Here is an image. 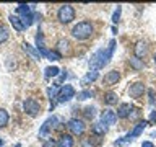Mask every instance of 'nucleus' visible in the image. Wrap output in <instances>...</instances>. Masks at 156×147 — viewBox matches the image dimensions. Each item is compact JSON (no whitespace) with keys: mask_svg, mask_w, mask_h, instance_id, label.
<instances>
[{"mask_svg":"<svg viewBox=\"0 0 156 147\" xmlns=\"http://www.w3.org/2000/svg\"><path fill=\"white\" fill-rule=\"evenodd\" d=\"M143 93H145V85H143L141 82L132 83L130 88H129V95H130L132 98H140Z\"/></svg>","mask_w":156,"mask_h":147,"instance_id":"obj_11","label":"nucleus"},{"mask_svg":"<svg viewBox=\"0 0 156 147\" xmlns=\"http://www.w3.org/2000/svg\"><path fill=\"white\" fill-rule=\"evenodd\" d=\"M15 147H21V144H16V145H15Z\"/></svg>","mask_w":156,"mask_h":147,"instance_id":"obj_37","label":"nucleus"},{"mask_svg":"<svg viewBox=\"0 0 156 147\" xmlns=\"http://www.w3.org/2000/svg\"><path fill=\"white\" fill-rule=\"evenodd\" d=\"M93 31H94V28H93V23L91 21H80L76 23L75 26H73L72 29V36L78 39V41H85V39H88L93 34Z\"/></svg>","mask_w":156,"mask_h":147,"instance_id":"obj_3","label":"nucleus"},{"mask_svg":"<svg viewBox=\"0 0 156 147\" xmlns=\"http://www.w3.org/2000/svg\"><path fill=\"white\" fill-rule=\"evenodd\" d=\"M153 59H154V64H156V52H154V57Z\"/></svg>","mask_w":156,"mask_h":147,"instance_id":"obj_36","label":"nucleus"},{"mask_svg":"<svg viewBox=\"0 0 156 147\" xmlns=\"http://www.w3.org/2000/svg\"><path fill=\"white\" fill-rule=\"evenodd\" d=\"M146 126H148V121H145V119H143V121H138V123L133 126V129L129 132V134H125L122 139L114 141V145H115V147H117V145L120 147V145H127V144H130V142H133L138 136L143 134V131H145Z\"/></svg>","mask_w":156,"mask_h":147,"instance_id":"obj_2","label":"nucleus"},{"mask_svg":"<svg viewBox=\"0 0 156 147\" xmlns=\"http://www.w3.org/2000/svg\"><path fill=\"white\" fill-rule=\"evenodd\" d=\"M93 132L98 134V136H102V134H106V132H107V126L104 124V123L98 121V123L93 124Z\"/></svg>","mask_w":156,"mask_h":147,"instance_id":"obj_18","label":"nucleus"},{"mask_svg":"<svg viewBox=\"0 0 156 147\" xmlns=\"http://www.w3.org/2000/svg\"><path fill=\"white\" fill-rule=\"evenodd\" d=\"M156 123V111H151V115H150V121H148V124H154Z\"/></svg>","mask_w":156,"mask_h":147,"instance_id":"obj_31","label":"nucleus"},{"mask_svg":"<svg viewBox=\"0 0 156 147\" xmlns=\"http://www.w3.org/2000/svg\"><path fill=\"white\" fill-rule=\"evenodd\" d=\"M16 13L18 15H21V17H28V15H31V7L29 5H24V3H20L18 7H16Z\"/></svg>","mask_w":156,"mask_h":147,"instance_id":"obj_21","label":"nucleus"},{"mask_svg":"<svg viewBox=\"0 0 156 147\" xmlns=\"http://www.w3.org/2000/svg\"><path fill=\"white\" fill-rule=\"evenodd\" d=\"M72 98H75V88L72 85H62L57 92V101L58 103H67Z\"/></svg>","mask_w":156,"mask_h":147,"instance_id":"obj_6","label":"nucleus"},{"mask_svg":"<svg viewBox=\"0 0 156 147\" xmlns=\"http://www.w3.org/2000/svg\"><path fill=\"white\" fill-rule=\"evenodd\" d=\"M146 51H148V46H146V43L143 41H138L136 43V46H135V57H138L141 59L146 54Z\"/></svg>","mask_w":156,"mask_h":147,"instance_id":"obj_15","label":"nucleus"},{"mask_svg":"<svg viewBox=\"0 0 156 147\" xmlns=\"http://www.w3.org/2000/svg\"><path fill=\"white\" fill-rule=\"evenodd\" d=\"M8 38H10V29L7 26H0V44H3V43H7L8 41Z\"/></svg>","mask_w":156,"mask_h":147,"instance_id":"obj_23","label":"nucleus"},{"mask_svg":"<svg viewBox=\"0 0 156 147\" xmlns=\"http://www.w3.org/2000/svg\"><path fill=\"white\" fill-rule=\"evenodd\" d=\"M129 64H130V67L135 69V70H141V69H143V61L138 57H132L129 61Z\"/></svg>","mask_w":156,"mask_h":147,"instance_id":"obj_25","label":"nucleus"},{"mask_svg":"<svg viewBox=\"0 0 156 147\" xmlns=\"http://www.w3.org/2000/svg\"><path fill=\"white\" fill-rule=\"evenodd\" d=\"M117 100H119V96H117V93H114V92H107L104 95V103H106V105H109V106L115 105Z\"/></svg>","mask_w":156,"mask_h":147,"instance_id":"obj_19","label":"nucleus"},{"mask_svg":"<svg viewBox=\"0 0 156 147\" xmlns=\"http://www.w3.org/2000/svg\"><path fill=\"white\" fill-rule=\"evenodd\" d=\"M148 95H150V105H154V103H156V95H154V90H148Z\"/></svg>","mask_w":156,"mask_h":147,"instance_id":"obj_30","label":"nucleus"},{"mask_svg":"<svg viewBox=\"0 0 156 147\" xmlns=\"http://www.w3.org/2000/svg\"><path fill=\"white\" fill-rule=\"evenodd\" d=\"M57 49H58V54H67L68 51H70V43L67 41V39H58L57 43Z\"/></svg>","mask_w":156,"mask_h":147,"instance_id":"obj_17","label":"nucleus"},{"mask_svg":"<svg viewBox=\"0 0 156 147\" xmlns=\"http://www.w3.org/2000/svg\"><path fill=\"white\" fill-rule=\"evenodd\" d=\"M132 110H133V108H132L130 103H122V105L117 108V116L119 118H129Z\"/></svg>","mask_w":156,"mask_h":147,"instance_id":"obj_12","label":"nucleus"},{"mask_svg":"<svg viewBox=\"0 0 156 147\" xmlns=\"http://www.w3.org/2000/svg\"><path fill=\"white\" fill-rule=\"evenodd\" d=\"M42 147H57V144H55L54 141H46V142H44V145H42Z\"/></svg>","mask_w":156,"mask_h":147,"instance_id":"obj_32","label":"nucleus"},{"mask_svg":"<svg viewBox=\"0 0 156 147\" xmlns=\"http://www.w3.org/2000/svg\"><path fill=\"white\" fill-rule=\"evenodd\" d=\"M23 51L24 52H28L29 56H31L33 59H41V54H39V49H34L31 44H28V43H23Z\"/></svg>","mask_w":156,"mask_h":147,"instance_id":"obj_14","label":"nucleus"},{"mask_svg":"<svg viewBox=\"0 0 156 147\" xmlns=\"http://www.w3.org/2000/svg\"><path fill=\"white\" fill-rule=\"evenodd\" d=\"M57 123H58L57 116H51L49 119H46V121H44V124L41 126V129H39V137H41V139H46V137L51 134L54 129H55Z\"/></svg>","mask_w":156,"mask_h":147,"instance_id":"obj_5","label":"nucleus"},{"mask_svg":"<svg viewBox=\"0 0 156 147\" xmlns=\"http://www.w3.org/2000/svg\"><path fill=\"white\" fill-rule=\"evenodd\" d=\"M120 12H122V7H120V5H117L115 12H114V15H112V23H119V20H120Z\"/></svg>","mask_w":156,"mask_h":147,"instance_id":"obj_28","label":"nucleus"},{"mask_svg":"<svg viewBox=\"0 0 156 147\" xmlns=\"http://www.w3.org/2000/svg\"><path fill=\"white\" fill-rule=\"evenodd\" d=\"M10 23L13 24V28L16 29V31H24V24H23L21 18H20L18 15H10Z\"/></svg>","mask_w":156,"mask_h":147,"instance_id":"obj_16","label":"nucleus"},{"mask_svg":"<svg viewBox=\"0 0 156 147\" xmlns=\"http://www.w3.org/2000/svg\"><path fill=\"white\" fill-rule=\"evenodd\" d=\"M68 129H70V132L73 136H81L83 132H85V123H83L81 119H76V118H73V119L68 121Z\"/></svg>","mask_w":156,"mask_h":147,"instance_id":"obj_8","label":"nucleus"},{"mask_svg":"<svg viewBox=\"0 0 156 147\" xmlns=\"http://www.w3.org/2000/svg\"><path fill=\"white\" fill-rule=\"evenodd\" d=\"M36 43H37V49L46 47V44H44V36H42V33H39V31L36 34Z\"/></svg>","mask_w":156,"mask_h":147,"instance_id":"obj_29","label":"nucleus"},{"mask_svg":"<svg viewBox=\"0 0 156 147\" xmlns=\"http://www.w3.org/2000/svg\"><path fill=\"white\" fill-rule=\"evenodd\" d=\"M141 147H154V145H153V142H150V141H145L143 144H141Z\"/></svg>","mask_w":156,"mask_h":147,"instance_id":"obj_33","label":"nucleus"},{"mask_svg":"<svg viewBox=\"0 0 156 147\" xmlns=\"http://www.w3.org/2000/svg\"><path fill=\"white\" fill-rule=\"evenodd\" d=\"M8 121H10V116H8L7 110L0 108V127H5V126L8 124Z\"/></svg>","mask_w":156,"mask_h":147,"instance_id":"obj_24","label":"nucleus"},{"mask_svg":"<svg viewBox=\"0 0 156 147\" xmlns=\"http://www.w3.org/2000/svg\"><path fill=\"white\" fill-rule=\"evenodd\" d=\"M119 80H120V74L117 70H111V72H107L104 75V78H102V85L111 87V85H115Z\"/></svg>","mask_w":156,"mask_h":147,"instance_id":"obj_9","label":"nucleus"},{"mask_svg":"<svg viewBox=\"0 0 156 147\" xmlns=\"http://www.w3.org/2000/svg\"><path fill=\"white\" fill-rule=\"evenodd\" d=\"M57 18H58V21L63 23V24L72 23L73 20H75V8H73L72 5H62L57 12Z\"/></svg>","mask_w":156,"mask_h":147,"instance_id":"obj_4","label":"nucleus"},{"mask_svg":"<svg viewBox=\"0 0 156 147\" xmlns=\"http://www.w3.org/2000/svg\"><path fill=\"white\" fill-rule=\"evenodd\" d=\"M23 110H24L26 115L34 118V116L39 115V111H41V105H39L34 98H26V100L23 101Z\"/></svg>","mask_w":156,"mask_h":147,"instance_id":"obj_7","label":"nucleus"},{"mask_svg":"<svg viewBox=\"0 0 156 147\" xmlns=\"http://www.w3.org/2000/svg\"><path fill=\"white\" fill-rule=\"evenodd\" d=\"M115 121H117L115 111H112V110H104V111L101 113V123H104L106 126L115 124Z\"/></svg>","mask_w":156,"mask_h":147,"instance_id":"obj_10","label":"nucleus"},{"mask_svg":"<svg viewBox=\"0 0 156 147\" xmlns=\"http://www.w3.org/2000/svg\"><path fill=\"white\" fill-rule=\"evenodd\" d=\"M93 96H94V92H93V90H83V92H80V93L76 95V98H78L80 101L88 100V98H93Z\"/></svg>","mask_w":156,"mask_h":147,"instance_id":"obj_26","label":"nucleus"},{"mask_svg":"<svg viewBox=\"0 0 156 147\" xmlns=\"http://www.w3.org/2000/svg\"><path fill=\"white\" fill-rule=\"evenodd\" d=\"M58 147H73L75 145V142H73V137L70 134H62L58 137Z\"/></svg>","mask_w":156,"mask_h":147,"instance_id":"obj_13","label":"nucleus"},{"mask_svg":"<svg viewBox=\"0 0 156 147\" xmlns=\"http://www.w3.org/2000/svg\"><path fill=\"white\" fill-rule=\"evenodd\" d=\"M58 67H55V66H49V67H46V70H44V75H46V78H51V77H57L58 75Z\"/></svg>","mask_w":156,"mask_h":147,"instance_id":"obj_22","label":"nucleus"},{"mask_svg":"<svg viewBox=\"0 0 156 147\" xmlns=\"http://www.w3.org/2000/svg\"><path fill=\"white\" fill-rule=\"evenodd\" d=\"M3 144H5V141H3V139H0V147H2Z\"/></svg>","mask_w":156,"mask_h":147,"instance_id":"obj_35","label":"nucleus"},{"mask_svg":"<svg viewBox=\"0 0 156 147\" xmlns=\"http://www.w3.org/2000/svg\"><path fill=\"white\" fill-rule=\"evenodd\" d=\"M65 78H67V74H62V75H60V82L65 80Z\"/></svg>","mask_w":156,"mask_h":147,"instance_id":"obj_34","label":"nucleus"},{"mask_svg":"<svg viewBox=\"0 0 156 147\" xmlns=\"http://www.w3.org/2000/svg\"><path fill=\"white\" fill-rule=\"evenodd\" d=\"M114 49H115V39H111L109 46H107L106 49H98V51L91 56L90 59V69L91 70H101L102 67H106L107 64H109V61L112 59V54H114Z\"/></svg>","mask_w":156,"mask_h":147,"instance_id":"obj_1","label":"nucleus"},{"mask_svg":"<svg viewBox=\"0 0 156 147\" xmlns=\"http://www.w3.org/2000/svg\"><path fill=\"white\" fill-rule=\"evenodd\" d=\"M96 78H98V72H96V70H90L85 77L81 78V85H88V83L94 82Z\"/></svg>","mask_w":156,"mask_h":147,"instance_id":"obj_20","label":"nucleus"},{"mask_svg":"<svg viewBox=\"0 0 156 147\" xmlns=\"http://www.w3.org/2000/svg\"><path fill=\"white\" fill-rule=\"evenodd\" d=\"M94 115H96V108H94V106H88V108H85V116L88 118V119L94 118Z\"/></svg>","mask_w":156,"mask_h":147,"instance_id":"obj_27","label":"nucleus"}]
</instances>
